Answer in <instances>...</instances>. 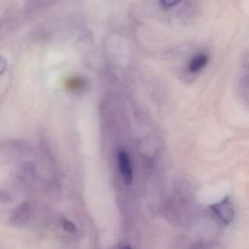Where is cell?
<instances>
[{"instance_id":"2","label":"cell","mask_w":249,"mask_h":249,"mask_svg":"<svg viewBox=\"0 0 249 249\" xmlns=\"http://www.w3.org/2000/svg\"><path fill=\"white\" fill-rule=\"evenodd\" d=\"M118 164L120 172L126 184H130L132 181V167L128 154L122 150L118 154Z\"/></svg>"},{"instance_id":"7","label":"cell","mask_w":249,"mask_h":249,"mask_svg":"<svg viewBox=\"0 0 249 249\" xmlns=\"http://www.w3.org/2000/svg\"><path fill=\"white\" fill-rule=\"evenodd\" d=\"M123 249H131L129 246H125V247H124Z\"/></svg>"},{"instance_id":"1","label":"cell","mask_w":249,"mask_h":249,"mask_svg":"<svg viewBox=\"0 0 249 249\" xmlns=\"http://www.w3.org/2000/svg\"><path fill=\"white\" fill-rule=\"evenodd\" d=\"M211 209L218 217V219L225 225L230 224L233 219L234 210L232 203L229 197H225L223 200L217 202L216 204H213L211 206Z\"/></svg>"},{"instance_id":"4","label":"cell","mask_w":249,"mask_h":249,"mask_svg":"<svg viewBox=\"0 0 249 249\" xmlns=\"http://www.w3.org/2000/svg\"><path fill=\"white\" fill-rule=\"evenodd\" d=\"M63 228H64L66 231H75V226H74V224H73L72 222H70V221H67V220H65V221L63 222Z\"/></svg>"},{"instance_id":"6","label":"cell","mask_w":249,"mask_h":249,"mask_svg":"<svg viewBox=\"0 0 249 249\" xmlns=\"http://www.w3.org/2000/svg\"><path fill=\"white\" fill-rule=\"evenodd\" d=\"M5 71V60L0 57V74Z\"/></svg>"},{"instance_id":"3","label":"cell","mask_w":249,"mask_h":249,"mask_svg":"<svg viewBox=\"0 0 249 249\" xmlns=\"http://www.w3.org/2000/svg\"><path fill=\"white\" fill-rule=\"evenodd\" d=\"M208 61V56L204 53H198L196 55H195L192 60L190 61L189 64V70L192 73H196L198 72L199 70H201L207 63Z\"/></svg>"},{"instance_id":"5","label":"cell","mask_w":249,"mask_h":249,"mask_svg":"<svg viewBox=\"0 0 249 249\" xmlns=\"http://www.w3.org/2000/svg\"><path fill=\"white\" fill-rule=\"evenodd\" d=\"M180 1H181V0H161L162 5H163L164 7H167V8L176 5V4L179 3Z\"/></svg>"}]
</instances>
